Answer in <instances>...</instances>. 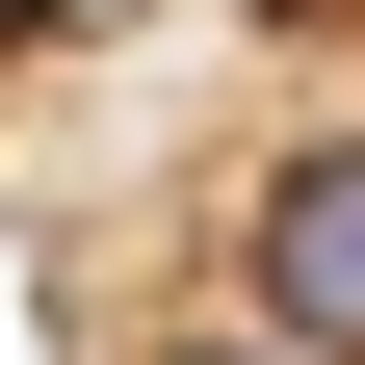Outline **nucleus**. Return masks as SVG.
Returning a JSON list of instances; mask_svg holds the SVG:
<instances>
[{"label": "nucleus", "mask_w": 365, "mask_h": 365, "mask_svg": "<svg viewBox=\"0 0 365 365\" xmlns=\"http://www.w3.org/2000/svg\"><path fill=\"white\" fill-rule=\"evenodd\" d=\"M261 339H313V365H365V130L261 182Z\"/></svg>", "instance_id": "nucleus-1"}, {"label": "nucleus", "mask_w": 365, "mask_h": 365, "mask_svg": "<svg viewBox=\"0 0 365 365\" xmlns=\"http://www.w3.org/2000/svg\"><path fill=\"white\" fill-rule=\"evenodd\" d=\"M182 365H313V339H182Z\"/></svg>", "instance_id": "nucleus-2"}]
</instances>
